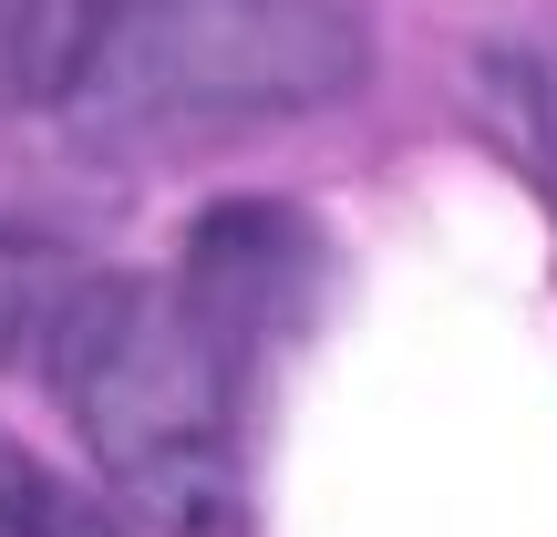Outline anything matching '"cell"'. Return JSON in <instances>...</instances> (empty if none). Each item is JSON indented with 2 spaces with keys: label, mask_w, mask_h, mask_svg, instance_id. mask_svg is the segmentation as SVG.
<instances>
[{
  "label": "cell",
  "mask_w": 557,
  "mask_h": 537,
  "mask_svg": "<svg viewBox=\"0 0 557 537\" xmlns=\"http://www.w3.org/2000/svg\"><path fill=\"white\" fill-rule=\"evenodd\" d=\"M52 393L73 435L94 444L103 486L135 517L176 537H227L238 527V341L186 300V279H103L62 300L52 341Z\"/></svg>",
  "instance_id": "cell-1"
},
{
  "label": "cell",
  "mask_w": 557,
  "mask_h": 537,
  "mask_svg": "<svg viewBox=\"0 0 557 537\" xmlns=\"http://www.w3.org/2000/svg\"><path fill=\"white\" fill-rule=\"evenodd\" d=\"M372 62L361 0H94L73 103L94 135L186 145L341 103Z\"/></svg>",
  "instance_id": "cell-2"
},
{
  "label": "cell",
  "mask_w": 557,
  "mask_h": 537,
  "mask_svg": "<svg viewBox=\"0 0 557 537\" xmlns=\"http://www.w3.org/2000/svg\"><path fill=\"white\" fill-rule=\"evenodd\" d=\"M73 290H83V259L62 239H41V228H0V362L41 352Z\"/></svg>",
  "instance_id": "cell-3"
},
{
  "label": "cell",
  "mask_w": 557,
  "mask_h": 537,
  "mask_svg": "<svg viewBox=\"0 0 557 537\" xmlns=\"http://www.w3.org/2000/svg\"><path fill=\"white\" fill-rule=\"evenodd\" d=\"M0 537H124V517L94 486H73L62 465H41L32 444L0 435Z\"/></svg>",
  "instance_id": "cell-4"
}]
</instances>
